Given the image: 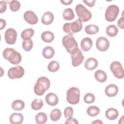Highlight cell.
<instances>
[{"mask_svg":"<svg viewBox=\"0 0 124 124\" xmlns=\"http://www.w3.org/2000/svg\"><path fill=\"white\" fill-rule=\"evenodd\" d=\"M49 79L45 77H41L37 80L34 86V92L39 96L42 95L50 87Z\"/></svg>","mask_w":124,"mask_h":124,"instance_id":"1","label":"cell"},{"mask_svg":"<svg viewBox=\"0 0 124 124\" xmlns=\"http://www.w3.org/2000/svg\"><path fill=\"white\" fill-rule=\"evenodd\" d=\"M3 57L13 64H18L22 60L21 54L14 48L10 47H7L3 50Z\"/></svg>","mask_w":124,"mask_h":124,"instance_id":"2","label":"cell"},{"mask_svg":"<svg viewBox=\"0 0 124 124\" xmlns=\"http://www.w3.org/2000/svg\"><path fill=\"white\" fill-rule=\"evenodd\" d=\"M82 21L79 18L72 23H66L63 26V31L68 35L79 32L82 29Z\"/></svg>","mask_w":124,"mask_h":124,"instance_id":"3","label":"cell"},{"mask_svg":"<svg viewBox=\"0 0 124 124\" xmlns=\"http://www.w3.org/2000/svg\"><path fill=\"white\" fill-rule=\"evenodd\" d=\"M62 43L63 46L69 53L72 54L78 49V43L73 35H67L63 36Z\"/></svg>","mask_w":124,"mask_h":124,"instance_id":"4","label":"cell"},{"mask_svg":"<svg viewBox=\"0 0 124 124\" xmlns=\"http://www.w3.org/2000/svg\"><path fill=\"white\" fill-rule=\"evenodd\" d=\"M80 94V91L78 88L71 87L67 91L66 100L71 105H76L79 102Z\"/></svg>","mask_w":124,"mask_h":124,"instance_id":"5","label":"cell"},{"mask_svg":"<svg viewBox=\"0 0 124 124\" xmlns=\"http://www.w3.org/2000/svg\"><path fill=\"white\" fill-rule=\"evenodd\" d=\"M75 11L79 19L82 22H87L92 18L91 12L81 4H78L76 6Z\"/></svg>","mask_w":124,"mask_h":124,"instance_id":"6","label":"cell"},{"mask_svg":"<svg viewBox=\"0 0 124 124\" xmlns=\"http://www.w3.org/2000/svg\"><path fill=\"white\" fill-rule=\"evenodd\" d=\"M119 13V8L116 5L112 4L108 6L105 12V18L108 22L115 20Z\"/></svg>","mask_w":124,"mask_h":124,"instance_id":"7","label":"cell"},{"mask_svg":"<svg viewBox=\"0 0 124 124\" xmlns=\"http://www.w3.org/2000/svg\"><path fill=\"white\" fill-rule=\"evenodd\" d=\"M110 69L114 76L117 78H123L124 72L121 63L118 61L113 62L110 65Z\"/></svg>","mask_w":124,"mask_h":124,"instance_id":"8","label":"cell"},{"mask_svg":"<svg viewBox=\"0 0 124 124\" xmlns=\"http://www.w3.org/2000/svg\"><path fill=\"white\" fill-rule=\"evenodd\" d=\"M24 68L20 65H17L10 68L8 71L7 75L10 78L14 79L21 78L24 76Z\"/></svg>","mask_w":124,"mask_h":124,"instance_id":"9","label":"cell"},{"mask_svg":"<svg viewBox=\"0 0 124 124\" xmlns=\"http://www.w3.org/2000/svg\"><path fill=\"white\" fill-rule=\"evenodd\" d=\"M5 42L9 45H13L16 43L17 38V32L16 31L12 28L7 29L4 33Z\"/></svg>","mask_w":124,"mask_h":124,"instance_id":"10","label":"cell"},{"mask_svg":"<svg viewBox=\"0 0 124 124\" xmlns=\"http://www.w3.org/2000/svg\"><path fill=\"white\" fill-rule=\"evenodd\" d=\"M71 54L72 64L74 67H77L81 64L84 60V57L79 49H78Z\"/></svg>","mask_w":124,"mask_h":124,"instance_id":"11","label":"cell"},{"mask_svg":"<svg viewBox=\"0 0 124 124\" xmlns=\"http://www.w3.org/2000/svg\"><path fill=\"white\" fill-rule=\"evenodd\" d=\"M109 46V42L106 37L101 36L98 37L96 40V47L102 52L106 51Z\"/></svg>","mask_w":124,"mask_h":124,"instance_id":"12","label":"cell"},{"mask_svg":"<svg viewBox=\"0 0 124 124\" xmlns=\"http://www.w3.org/2000/svg\"><path fill=\"white\" fill-rule=\"evenodd\" d=\"M24 20L29 24H36L38 20L36 15L32 11H27L24 14Z\"/></svg>","mask_w":124,"mask_h":124,"instance_id":"13","label":"cell"},{"mask_svg":"<svg viewBox=\"0 0 124 124\" xmlns=\"http://www.w3.org/2000/svg\"><path fill=\"white\" fill-rule=\"evenodd\" d=\"M118 88L116 85L111 84L106 87L105 93L108 96L111 97L115 96L118 93Z\"/></svg>","mask_w":124,"mask_h":124,"instance_id":"14","label":"cell"},{"mask_svg":"<svg viewBox=\"0 0 124 124\" xmlns=\"http://www.w3.org/2000/svg\"><path fill=\"white\" fill-rule=\"evenodd\" d=\"M46 103L51 106H56L59 102V98L58 96L53 93H50L46 94L45 98Z\"/></svg>","mask_w":124,"mask_h":124,"instance_id":"15","label":"cell"},{"mask_svg":"<svg viewBox=\"0 0 124 124\" xmlns=\"http://www.w3.org/2000/svg\"><path fill=\"white\" fill-rule=\"evenodd\" d=\"M98 64L97 60L94 58H88L84 62V66L87 70H93L95 69Z\"/></svg>","mask_w":124,"mask_h":124,"instance_id":"16","label":"cell"},{"mask_svg":"<svg viewBox=\"0 0 124 124\" xmlns=\"http://www.w3.org/2000/svg\"><path fill=\"white\" fill-rule=\"evenodd\" d=\"M93 45V41L89 37H85L82 39L80 43V47L81 49L87 52L91 49Z\"/></svg>","mask_w":124,"mask_h":124,"instance_id":"17","label":"cell"},{"mask_svg":"<svg viewBox=\"0 0 124 124\" xmlns=\"http://www.w3.org/2000/svg\"><path fill=\"white\" fill-rule=\"evenodd\" d=\"M24 117L21 113H14L9 117L10 122L12 124H20L23 122Z\"/></svg>","mask_w":124,"mask_h":124,"instance_id":"18","label":"cell"},{"mask_svg":"<svg viewBox=\"0 0 124 124\" xmlns=\"http://www.w3.org/2000/svg\"><path fill=\"white\" fill-rule=\"evenodd\" d=\"M54 20V15L50 12H46L42 17L41 21L44 25H48L51 24Z\"/></svg>","mask_w":124,"mask_h":124,"instance_id":"19","label":"cell"},{"mask_svg":"<svg viewBox=\"0 0 124 124\" xmlns=\"http://www.w3.org/2000/svg\"><path fill=\"white\" fill-rule=\"evenodd\" d=\"M106 117L109 120H114L116 119L119 115L118 110L114 108H109L105 112Z\"/></svg>","mask_w":124,"mask_h":124,"instance_id":"20","label":"cell"},{"mask_svg":"<svg viewBox=\"0 0 124 124\" xmlns=\"http://www.w3.org/2000/svg\"><path fill=\"white\" fill-rule=\"evenodd\" d=\"M55 54V50L54 48L50 46H46L43 50L42 54L45 59H50L52 58Z\"/></svg>","mask_w":124,"mask_h":124,"instance_id":"21","label":"cell"},{"mask_svg":"<svg viewBox=\"0 0 124 124\" xmlns=\"http://www.w3.org/2000/svg\"><path fill=\"white\" fill-rule=\"evenodd\" d=\"M41 39L45 43H51L54 39V35L50 31H45L41 34Z\"/></svg>","mask_w":124,"mask_h":124,"instance_id":"22","label":"cell"},{"mask_svg":"<svg viewBox=\"0 0 124 124\" xmlns=\"http://www.w3.org/2000/svg\"><path fill=\"white\" fill-rule=\"evenodd\" d=\"M94 78L97 81L103 83L106 81L107 79V75L104 71L98 70L95 71L94 73Z\"/></svg>","mask_w":124,"mask_h":124,"instance_id":"23","label":"cell"},{"mask_svg":"<svg viewBox=\"0 0 124 124\" xmlns=\"http://www.w3.org/2000/svg\"><path fill=\"white\" fill-rule=\"evenodd\" d=\"M99 30V27L94 24H89L85 27V32L90 35L95 34L98 32Z\"/></svg>","mask_w":124,"mask_h":124,"instance_id":"24","label":"cell"},{"mask_svg":"<svg viewBox=\"0 0 124 124\" xmlns=\"http://www.w3.org/2000/svg\"><path fill=\"white\" fill-rule=\"evenodd\" d=\"M34 31L32 28H28L24 30L21 33V37L24 40L31 39L34 35Z\"/></svg>","mask_w":124,"mask_h":124,"instance_id":"25","label":"cell"},{"mask_svg":"<svg viewBox=\"0 0 124 124\" xmlns=\"http://www.w3.org/2000/svg\"><path fill=\"white\" fill-rule=\"evenodd\" d=\"M36 123L38 124H45L47 120L46 114L44 112H40L38 113L35 117Z\"/></svg>","mask_w":124,"mask_h":124,"instance_id":"26","label":"cell"},{"mask_svg":"<svg viewBox=\"0 0 124 124\" xmlns=\"http://www.w3.org/2000/svg\"><path fill=\"white\" fill-rule=\"evenodd\" d=\"M118 28L114 25H110L106 28V33L110 37H114L118 33Z\"/></svg>","mask_w":124,"mask_h":124,"instance_id":"27","label":"cell"},{"mask_svg":"<svg viewBox=\"0 0 124 124\" xmlns=\"http://www.w3.org/2000/svg\"><path fill=\"white\" fill-rule=\"evenodd\" d=\"M24 107L25 103L21 100H16L12 104V108L15 110H21L24 108Z\"/></svg>","mask_w":124,"mask_h":124,"instance_id":"28","label":"cell"},{"mask_svg":"<svg viewBox=\"0 0 124 124\" xmlns=\"http://www.w3.org/2000/svg\"><path fill=\"white\" fill-rule=\"evenodd\" d=\"M63 18L66 20H71L75 17V14L73 10L71 8L65 9L62 13Z\"/></svg>","mask_w":124,"mask_h":124,"instance_id":"29","label":"cell"},{"mask_svg":"<svg viewBox=\"0 0 124 124\" xmlns=\"http://www.w3.org/2000/svg\"><path fill=\"white\" fill-rule=\"evenodd\" d=\"M87 114L91 117H95L100 112L99 108L95 106H92L88 108L87 109Z\"/></svg>","mask_w":124,"mask_h":124,"instance_id":"30","label":"cell"},{"mask_svg":"<svg viewBox=\"0 0 124 124\" xmlns=\"http://www.w3.org/2000/svg\"><path fill=\"white\" fill-rule=\"evenodd\" d=\"M62 112L59 109H53L50 114V117L52 121L56 122L59 120L61 117Z\"/></svg>","mask_w":124,"mask_h":124,"instance_id":"31","label":"cell"},{"mask_svg":"<svg viewBox=\"0 0 124 124\" xmlns=\"http://www.w3.org/2000/svg\"><path fill=\"white\" fill-rule=\"evenodd\" d=\"M60 68L59 63L56 61H51L47 66V69L50 72H56Z\"/></svg>","mask_w":124,"mask_h":124,"instance_id":"32","label":"cell"},{"mask_svg":"<svg viewBox=\"0 0 124 124\" xmlns=\"http://www.w3.org/2000/svg\"><path fill=\"white\" fill-rule=\"evenodd\" d=\"M44 103L42 99H35L31 103V107L35 110L40 109L43 106Z\"/></svg>","mask_w":124,"mask_h":124,"instance_id":"33","label":"cell"},{"mask_svg":"<svg viewBox=\"0 0 124 124\" xmlns=\"http://www.w3.org/2000/svg\"><path fill=\"white\" fill-rule=\"evenodd\" d=\"M33 46V42L31 39L24 40L22 42V47L26 51H30Z\"/></svg>","mask_w":124,"mask_h":124,"instance_id":"34","label":"cell"},{"mask_svg":"<svg viewBox=\"0 0 124 124\" xmlns=\"http://www.w3.org/2000/svg\"><path fill=\"white\" fill-rule=\"evenodd\" d=\"M10 9L12 12H16L20 8V2L16 0H12L9 3Z\"/></svg>","mask_w":124,"mask_h":124,"instance_id":"35","label":"cell"},{"mask_svg":"<svg viewBox=\"0 0 124 124\" xmlns=\"http://www.w3.org/2000/svg\"><path fill=\"white\" fill-rule=\"evenodd\" d=\"M74 113V110L72 107H66L64 110V115L66 120H69L72 118Z\"/></svg>","mask_w":124,"mask_h":124,"instance_id":"36","label":"cell"},{"mask_svg":"<svg viewBox=\"0 0 124 124\" xmlns=\"http://www.w3.org/2000/svg\"><path fill=\"white\" fill-rule=\"evenodd\" d=\"M95 100V96L92 93H87L84 96V101L87 104H91Z\"/></svg>","mask_w":124,"mask_h":124,"instance_id":"37","label":"cell"},{"mask_svg":"<svg viewBox=\"0 0 124 124\" xmlns=\"http://www.w3.org/2000/svg\"><path fill=\"white\" fill-rule=\"evenodd\" d=\"M7 9L6 3L4 1H0V13L4 12Z\"/></svg>","mask_w":124,"mask_h":124,"instance_id":"38","label":"cell"},{"mask_svg":"<svg viewBox=\"0 0 124 124\" xmlns=\"http://www.w3.org/2000/svg\"><path fill=\"white\" fill-rule=\"evenodd\" d=\"M117 25L120 28L122 29H124V18L123 16L118 20L117 22Z\"/></svg>","mask_w":124,"mask_h":124,"instance_id":"39","label":"cell"},{"mask_svg":"<svg viewBox=\"0 0 124 124\" xmlns=\"http://www.w3.org/2000/svg\"><path fill=\"white\" fill-rule=\"evenodd\" d=\"M96 0H83V2H84L87 5H88V6L92 7L95 4V2Z\"/></svg>","mask_w":124,"mask_h":124,"instance_id":"40","label":"cell"},{"mask_svg":"<svg viewBox=\"0 0 124 124\" xmlns=\"http://www.w3.org/2000/svg\"><path fill=\"white\" fill-rule=\"evenodd\" d=\"M65 124H78V122L76 119L72 118H71L69 120H67L65 122Z\"/></svg>","mask_w":124,"mask_h":124,"instance_id":"41","label":"cell"},{"mask_svg":"<svg viewBox=\"0 0 124 124\" xmlns=\"http://www.w3.org/2000/svg\"><path fill=\"white\" fill-rule=\"evenodd\" d=\"M0 30H1L3 29H4L5 28V27L6 26V23L5 20L0 18Z\"/></svg>","mask_w":124,"mask_h":124,"instance_id":"42","label":"cell"},{"mask_svg":"<svg viewBox=\"0 0 124 124\" xmlns=\"http://www.w3.org/2000/svg\"><path fill=\"white\" fill-rule=\"evenodd\" d=\"M60 1L63 5H68L71 4L72 3V2H73V0H61Z\"/></svg>","mask_w":124,"mask_h":124,"instance_id":"43","label":"cell"},{"mask_svg":"<svg viewBox=\"0 0 124 124\" xmlns=\"http://www.w3.org/2000/svg\"><path fill=\"white\" fill-rule=\"evenodd\" d=\"M96 123L97 124H103V123L100 120H96L95 121H94L92 123V124H96Z\"/></svg>","mask_w":124,"mask_h":124,"instance_id":"44","label":"cell"}]
</instances>
